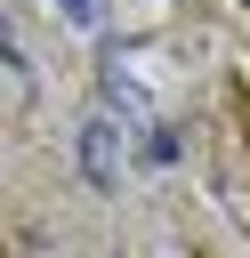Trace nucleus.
<instances>
[{
	"label": "nucleus",
	"mask_w": 250,
	"mask_h": 258,
	"mask_svg": "<svg viewBox=\"0 0 250 258\" xmlns=\"http://www.w3.org/2000/svg\"><path fill=\"white\" fill-rule=\"evenodd\" d=\"M73 153H81V177L89 185H113L121 177V129H113V113H89L81 137H73Z\"/></svg>",
	"instance_id": "nucleus-1"
},
{
	"label": "nucleus",
	"mask_w": 250,
	"mask_h": 258,
	"mask_svg": "<svg viewBox=\"0 0 250 258\" xmlns=\"http://www.w3.org/2000/svg\"><path fill=\"white\" fill-rule=\"evenodd\" d=\"M48 8H56L73 32H105V0H48Z\"/></svg>",
	"instance_id": "nucleus-2"
},
{
	"label": "nucleus",
	"mask_w": 250,
	"mask_h": 258,
	"mask_svg": "<svg viewBox=\"0 0 250 258\" xmlns=\"http://www.w3.org/2000/svg\"><path fill=\"white\" fill-rule=\"evenodd\" d=\"M0 64H8V73H16V81H24V73H32V56H24V40H16V24H8V16H0Z\"/></svg>",
	"instance_id": "nucleus-3"
},
{
	"label": "nucleus",
	"mask_w": 250,
	"mask_h": 258,
	"mask_svg": "<svg viewBox=\"0 0 250 258\" xmlns=\"http://www.w3.org/2000/svg\"><path fill=\"white\" fill-rule=\"evenodd\" d=\"M145 161H153V169H161V161H177V137H169V129H153V137H145Z\"/></svg>",
	"instance_id": "nucleus-4"
}]
</instances>
